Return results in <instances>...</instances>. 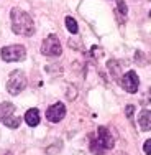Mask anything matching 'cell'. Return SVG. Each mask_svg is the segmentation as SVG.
Listing matches in <instances>:
<instances>
[{
  "label": "cell",
  "mask_w": 151,
  "mask_h": 155,
  "mask_svg": "<svg viewBox=\"0 0 151 155\" xmlns=\"http://www.w3.org/2000/svg\"><path fill=\"white\" fill-rule=\"evenodd\" d=\"M10 20H12V30L17 35L21 36H31L35 33V23H33V18L28 15L27 12L20 8H13L10 13Z\"/></svg>",
  "instance_id": "1"
},
{
  "label": "cell",
  "mask_w": 151,
  "mask_h": 155,
  "mask_svg": "<svg viewBox=\"0 0 151 155\" xmlns=\"http://www.w3.org/2000/svg\"><path fill=\"white\" fill-rule=\"evenodd\" d=\"M113 147V137L107 127H99L95 137H90V152L102 155Z\"/></svg>",
  "instance_id": "2"
},
{
  "label": "cell",
  "mask_w": 151,
  "mask_h": 155,
  "mask_svg": "<svg viewBox=\"0 0 151 155\" xmlns=\"http://www.w3.org/2000/svg\"><path fill=\"white\" fill-rule=\"evenodd\" d=\"M25 87H27V76H25V73L21 71V69H15V71L10 74L8 81H7V91H8L10 94L17 96V94H20Z\"/></svg>",
  "instance_id": "3"
},
{
  "label": "cell",
  "mask_w": 151,
  "mask_h": 155,
  "mask_svg": "<svg viewBox=\"0 0 151 155\" xmlns=\"http://www.w3.org/2000/svg\"><path fill=\"white\" fill-rule=\"evenodd\" d=\"M0 54H2V60L3 61L15 63V61L25 60V56H27V50H25V46H21V45L3 46L2 51H0Z\"/></svg>",
  "instance_id": "4"
},
{
  "label": "cell",
  "mask_w": 151,
  "mask_h": 155,
  "mask_svg": "<svg viewBox=\"0 0 151 155\" xmlns=\"http://www.w3.org/2000/svg\"><path fill=\"white\" fill-rule=\"evenodd\" d=\"M41 53L45 56H59L62 53V46H61V43H59L56 35L46 36V40L41 45Z\"/></svg>",
  "instance_id": "5"
},
{
  "label": "cell",
  "mask_w": 151,
  "mask_h": 155,
  "mask_svg": "<svg viewBox=\"0 0 151 155\" xmlns=\"http://www.w3.org/2000/svg\"><path fill=\"white\" fill-rule=\"evenodd\" d=\"M120 86L123 87L127 93L130 94H135L138 91V86H140V79H138V74L135 71H128L125 73L123 78L120 79Z\"/></svg>",
  "instance_id": "6"
},
{
  "label": "cell",
  "mask_w": 151,
  "mask_h": 155,
  "mask_svg": "<svg viewBox=\"0 0 151 155\" xmlns=\"http://www.w3.org/2000/svg\"><path fill=\"white\" fill-rule=\"evenodd\" d=\"M64 116H66V107L62 102H56L46 110V119L51 120V122H59Z\"/></svg>",
  "instance_id": "7"
},
{
  "label": "cell",
  "mask_w": 151,
  "mask_h": 155,
  "mask_svg": "<svg viewBox=\"0 0 151 155\" xmlns=\"http://www.w3.org/2000/svg\"><path fill=\"white\" fill-rule=\"evenodd\" d=\"M138 124L143 130H151V110L148 109L141 110V114L138 117Z\"/></svg>",
  "instance_id": "8"
},
{
  "label": "cell",
  "mask_w": 151,
  "mask_h": 155,
  "mask_svg": "<svg viewBox=\"0 0 151 155\" xmlns=\"http://www.w3.org/2000/svg\"><path fill=\"white\" fill-rule=\"evenodd\" d=\"M25 122L31 127L39 124V110L38 109H28L27 114H25Z\"/></svg>",
  "instance_id": "9"
},
{
  "label": "cell",
  "mask_w": 151,
  "mask_h": 155,
  "mask_svg": "<svg viewBox=\"0 0 151 155\" xmlns=\"http://www.w3.org/2000/svg\"><path fill=\"white\" fill-rule=\"evenodd\" d=\"M13 110H15V106L13 104H10V102H2V104H0V120H3L8 116H12Z\"/></svg>",
  "instance_id": "10"
},
{
  "label": "cell",
  "mask_w": 151,
  "mask_h": 155,
  "mask_svg": "<svg viewBox=\"0 0 151 155\" xmlns=\"http://www.w3.org/2000/svg\"><path fill=\"white\" fill-rule=\"evenodd\" d=\"M20 122H21L20 117H12V116H8V117H5V119H3V124H5L7 127H10V129L18 127V125H20Z\"/></svg>",
  "instance_id": "11"
},
{
  "label": "cell",
  "mask_w": 151,
  "mask_h": 155,
  "mask_svg": "<svg viewBox=\"0 0 151 155\" xmlns=\"http://www.w3.org/2000/svg\"><path fill=\"white\" fill-rule=\"evenodd\" d=\"M66 27H68V30L71 31V33H77V30H79L77 21L72 17H66Z\"/></svg>",
  "instance_id": "12"
},
{
  "label": "cell",
  "mask_w": 151,
  "mask_h": 155,
  "mask_svg": "<svg viewBox=\"0 0 151 155\" xmlns=\"http://www.w3.org/2000/svg\"><path fill=\"white\" fill-rule=\"evenodd\" d=\"M118 10L121 12V15H127V12H128V10H127V5H125V2H123V0H118Z\"/></svg>",
  "instance_id": "13"
},
{
  "label": "cell",
  "mask_w": 151,
  "mask_h": 155,
  "mask_svg": "<svg viewBox=\"0 0 151 155\" xmlns=\"http://www.w3.org/2000/svg\"><path fill=\"white\" fill-rule=\"evenodd\" d=\"M143 150H145V153L151 155V139H148V140L145 142V147H143Z\"/></svg>",
  "instance_id": "14"
},
{
  "label": "cell",
  "mask_w": 151,
  "mask_h": 155,
  "mask_svg": "<svg viewBox=\"0 0 151 155\" xmlns=\"http://www.w3.org/2000/svg\"><path fill=\"white\" fill-rule=\"evenodd\" d=\"M133 110H135L133 106H127V110H125V112H127L128 117H131V116H133Z\"/></svg>",
  "instance_id": "15"
},
{
  "label": "cell",
  "mask_w": 151,
  "mask_h": 155,
  "mask_svg": "<svg viewBox=\"0 0 151 155\" xmlns=\"http://www.w3.org/2000/svg\"><path fill=\"white\" fill-rule=\"evenodd\" d=\"M149 93H151V89H149Z\"/></svg>",
  "instance_id": "16"
},
{
  "label": "cell",
  "mask_w": 151,
  "mask_h": 155,
  "mask_svg": "<svg viewBox=\"0 0 151 155\" xmlns=\"http://www.w3.org/2000/svg\"><path fill=\"white\" fill-rule=\"evenodd\" d=\"M149 15H151V12H149Z\"/></svg>",
  "instance_id": "17"
}]
</instances>
